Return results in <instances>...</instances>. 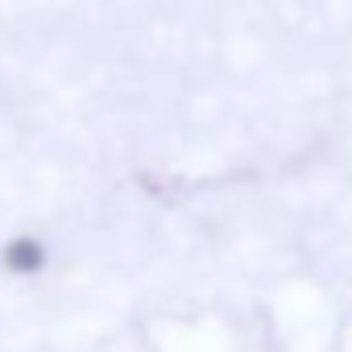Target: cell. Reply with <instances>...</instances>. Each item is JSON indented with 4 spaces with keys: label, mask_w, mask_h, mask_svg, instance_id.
<instances>
[{
    "label": "cell",
    "mask_w": 352,
    "mask_h": 352,
    "mask_svg": "<svg viewBox=\"0 0 352 352\" xmlns=\"http://www.w3.org/2000/svg\"><path fill=\"white\" fill-rule=\"evenodd\" d=\"M50 253L38 236H13L5 249H0V265H5L13 278H38L46 270Z\"/></svg>",
    "instance_id": "1"
}]
</instances>
